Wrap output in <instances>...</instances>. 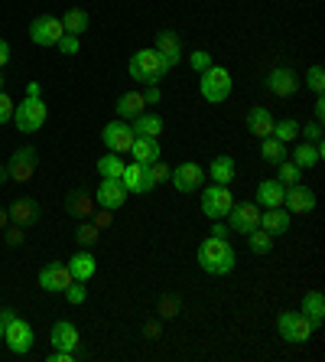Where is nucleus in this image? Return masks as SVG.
Listing matches in <instances>:
<instances>
[{
	"label": "nucleus",
	"mask_w": 325,
	"mask_h": 362,
	"mask_svg": "<svg viewBox=\"0 0 325 362\" xmlns=\"http://www.w3.org/2000/svg\"><path fill=\"white\" fill-rule=\"evenodd\" d=\"M199 264H202L205 274H211V278H225V274L234 271V264H238V255H234V248H231L228 238L209 235L199 245Z\"/></svg>",
	"instance_id": "obj_1"
},
{
	"label": "nucleus",
	"mask_w": 325,
	"mask_h": 362,
	"mask_svg": "<svg viewBox=\"0 0 325 362\" xmlns=\"http://www.w3.org/2000/svg\"><path fill=\"white\" fill-rule=\"evenodd\" d=\"M127 72L140 85H159L163 76H169V66L163 62V56L157 49H137L127 62Z\"/></svg>",
	"instance_id": "obj_2"
},
{
	"label": "nucleus",
	"mask_w": 325,
	"mask_h": 362,
	"mask_svg": "<svg viewBox=\"0 0 325 362\" xmlns=\"http://www.w3.org/2000/svg\"><path fill=\"white\" fill-rule=\"evenodd\" d=\"M46 118H49V108H46L42 95H26L17 108H13V124H17V131H23V134H36V131L46 124Z\"/></svg>",
	"instance_id": "obj_3"
},
{
	"label": "nucleus",
	"mask_w": 325,
	"mask_h": 362,
	"mask_svg": "<svg viewBox=\"0 0 325 362\" xmlns=\"http://www.w3.org/2000/svg\"><path fill=\"white\" fill-rule=\"evenodd\" d=\"M199 92H202V98L209 101V105H221V101H228V95L234 92L231 72L221 69V66L205 69V72L199 76Z\"/></svg>",
	"instance_id": "obj_4"
},
{
	"label": "nucleus",
	"mask_w": 325,
	"mask_h": 362,
	"mask_svg": "<svg viewBox=\"0 0 325 362\" xmlns=\"http://www.w3.org/2000/svg\"><path fill=\"white\" fill-rule=\"evenodd\" d=\"M231 206H234V196H231V189H228V186L209 183L205 189H202V212H205L211 222L228 219Z\"/></svg>",
	"instance_id": "obj_5"
},
{
	"label": "nucleus",
	"mask_w": 325,
	"mask_h": 362,
	"mask_svg": "<svg viewBox=\"0 0 325 362\" xmlns=\"http://www.w3.org/2000/svg\"><path fill=\"white\" fill-rule=\"evenodd\" d=\"M276 329H280V337L286 339V343L293 346H300L306 343V339H312V333H316V327L302 317V313L296 310H283L280 317H276Z\"/></svg>",
	"instance_id": "obj_6"
},
{
	"label": "nucleus",
	"mask_w": 325,
	"mask_h": 362,
	"mask_svg": "<svg viewBox=\"0 0 325 362\" xmlns=\"http://www.w3.org/2000/svg\"><path fill=\"white\" fill-rule=\"evenodd\" d=\"M4 343H7V349L13 356H26L30 349H33V343H36V333H33V327H30L23 317H13V320L4 327Z\"/></svg>",
	"instance_id": "obj_7"
},
{
	"label": "nucleus",
	"mask_w": 325,
	"mask_h": 362,
	"mask_svg": "<svg viewBox=\"0 0 325 362\" xmlns=\"http://www.w3.org/2000/svg\"><path fill=\"white\" fill-rule=\"evenodd\" d=\"M62 33H66L62 17H52V13H42V17H36L33 23H30V40H33L36 46H42V49L56 46V42L62 40Z\"/></svg>",
	"instance_id": "obj_8"
},
{
	"label": "nucleus",
	"mask_w": 325,
	"mask_h": 362,
	"mask_svg": "<svg viewBox=\"0 0 325 362\" xmlns=\"http://www.w3.org/2000/svg\"><path fill=\"white\" fill-rule=\"evenodd\" d=\"M36 167H39V151L36 147H17V153L7 163V173L13 183H30L36 177Z\"/></svg>",
	"instance_id": "obj_9"
},
{
	"label": "nucleus",
	"mask_w": 325,
	"mask_h": 362,
	"mask_svg": "<svg viewBox=\"0 0 325 362\" xmlns=\"http://www.w3.org/2000/svg\"><path fill=\"white\" fill-rule=\"evenodd\" d=\"M134 127L127 124V121H111V124L101 127V141H104V147H108L111 153H127L130 151V144H134Z\"/></svg>",
	"instance_id": "obj_10"
},
{
	"label": "nucleus",
	"mask_w": 325,
	"mask_h": 362,
	"mask_svg": "<svg viewBox=\"0 0 325 362\" xmlns=\"http://www.w3.org/2000/svg\"><path fill=\"white\" fill-rule=\"evenodd\" d=\"M169 180H173L176 193L189 196V193H195V189H202V180H205V173H202V167L195 160H185V163H179L176 170H169Z\"/></svg>",
	"instance_id": "obj_11"
},
{
	"label": "nucleus",
	"mask_w": 325,
	"mask_h": 362,
	"mask_svg": "<svg viewBox=\"0 0 325 362\" xmlns=\"http://www.w3.org/2000/svg\"><path fill=\"white\" fill-rule=\"evenodd\" d=\"M283 209L286 212H300V216H309V212L316 209V193H312L302 180H300V183H293V186H286Z\"/></svg>",
	"instance_id": "obj_12"
},
{
	"label": "nucleus",
	"mask_w": 325,
	"mask_h": 362,
	"mask_svg": "<svg viewBox=\"0 0 325 362\" xmlns=\"http://www.w3.org/2000/svg\"><path fill=\"white\" fill-rule=\"evenodd\" d=\"M257 226H260V206H254V202H234L231 212H228V228L247 235L250 228H257Z\"/></svg>",
	"instance_id": "obj_13"
},
{
	"label": "nucleus",
	"mask_w": 325,
	"mask_h": 362,
	"mask_svg": "<svg viewBox=\"0 0 325 362\" xmlns=\"http://www.w3.org/2000/svg\"><path fill=\"white\" fill-rule=\"evenodd\" d=\"M68 284H72V271H68V264L49 262L39 271V287L46 291V294H62Z\"/></svg>",
	"instance_id": "obj_14"
},
{
	"label": "nucleus",
	"mask_w": 325,
	"mask_h": 362,
	"mask_svg": "<svg viewBox=\"0 0 325 362\" xmlns=\"http://www.w3.org/2000/svg\"><path fill=\"white\" fill-rule=\"evenodd\" d=\"M300 76L293 72L290 66H276L270 69V76H267V88L274 95H280V98H293V95L300 92Z\"/></svg>",
	"instance_id": "obj_15"
},
{
	"label": "nucleus",
	"mask_w": 325,
	"mask_h": 362,
	"mask_svg": "<svg viewBox=\"0 0 325 362\" xmlns=\"http://www.w3.org/2000/svg\"><path fill=\"white\" fill-rule=\"evenodd\" d=\"M153 49L163 56V62L169 66V72L183 62V40H179V33H173V30H159V33H157V46H153Z\"/></svg>",
	"instance_id": "obj_16"
},
{
	"label": "nucleus",
	"mask_w": 325,
	"mask_h": 362,
	"mask_svg": "<svg viewBox=\"0 0 325 362\" xmlns=\"http://www.w3.org/2000/svg\"><path fill=\"white\" fill-rule=\"evenodd\" d=\"M127 196H130V193L124 189V183H121V180H101V183H98V206H101V209H121Z\"/></svg>",
	"instance_id": "obj_17"
},
{
	"label": "nucleus",
	"mask_w": 325,
	"mask_h": 362,
	"mask_svg": "<svg viewBox=\"0 0 325 362\" xmlns=\"http://www.w3.org/2000/svg\"><path fill=\"white\" fill-rule=\"evenodd\" d=\"M7 212H10V222H13V226H23V228H26V226H36V222L42 219L39 202L30 199V196H26V199H17Z\"/></svg>",
	"instance_id": "obj_18"
},
{
	"label": "nucleus",
	"mask_w": 325,
	"mask_h": 362,
	"mask_svg": "<svg viewBox=\"0 0 325 362\" xmlns=\"http://www.w3.org/2000/svg\"><path fill=\"white\" fill-rule=\"evenodd\" d=\"M66 212L72 216V219H78V222L92 219V212H94V196L88 193V189H72V193L66 196Z\"/></svg>",
	"instance_id": "obj_19"
},
{
	"label": "nucleus",
	"mask_w": 325,
	"mask_h": 362,
	"mask_svg": "<svg viewBox=\"0 0 325 362\" xmlns=\"http://www.w3.org/2000/svg\"><path fill=\"white\" fill-rule=\"evenodd\" d=\"M49 343L56 349H66V353H75L78 349V327L72 320H59L49 333Z\"/></svg>",
	"instance_id": "obj_20"
},
{
	"label": "nucleus",
	"mask_w": 325,
	"mask_h": 362,
	"mask_svg": "<svg viewBox=\"0 0 325 362\" xmlns=\"http://www.w3.org/2000/svg\"><path fill=\"white\" fill-rule=\"evenodd\" d=\"M283 193H286V186L280 180H264V183H257L254 199H257L260 209H276V206H283Z\"/></svg>",
	"instance_id": "obj_21"
},
{
	"label": "nucleus",
	"mask_w": 325,
	"mask_h": 362,
	"mask_svg": "<svg viewBox=\"0 0 325 362\" xmlns=\"http://www.w3.org/2000/svg\"><path fill=\"white\" fill-rule=\"evenodd\" d=\"M68 271H72V281H82V284H88V281L94 278V271H98V258L92 255V248H82L78 255H72V264H68Z\"/></svg>",
	"instance_id": "obj_22"
},
{
	"label": "nucleus",
	"mask_w": 325,
	"mask_h": 362,
	"mask_svg": "<svg viewBox=\"0 0 325 362\" xmlns=\"http://www.w3.org/2000/svg\"><path fill=\"white\" fill-rule=\"evenodd\" d=\"M121 183H124L127 193L134 196H143L150 193V186H147V170H143V163H124V173H121Z\"/></svg>",
	"instance_id": "obj_23"
},
{
	"label": "nucleus",
	"mask_w": 325,
	"mask_h": 362,
	"mask_svg": "<svg viewBox=\"0 0 325 362\" xmlns=\"http://www.w3.org/2000/svg\"><path fill=\"white\" fill-rule=\"evenodd\" d=\"M130 157H134L137 163H153V160H159L163 157V151H159V137H134V144H130Z\"/></svg>",
	"instance_id": "obj_24"
},
{
	"label": "nucleus",
	"mask_w": 325,
	"mask_h": 362,
	"mask_svg": "<svg viewBox=\"0 0 325 362\" xmlns=\"http://www.w3.org/2000/svg\"><path fill=\"white\" fill-rule=\"evenodd\" d=\"M260 228H267L270 235H286L290 232V212L283 206H276V209H260Z\"/></svg>",
	"instance_id": "obj_25"
},
{
	"label": "nucleus",
	"mask_w": 325,
	"mask_h": 362,
	"mask_svg": "<svg viewBox=\"0 0 325 362\" xmlns=\"http://www.w3.org/2000/svg\"><path fill=\"white\" fill-rule=\"evenodd\" d=\"M302 317H306L312 327H322L325 323V294L322 291H306V297H302Z\"/></svg>",
	"instance_id": "obj_26"
},
{
	"label": "nucleus",
	"mask_w": 325,
	"mask_h": 362,
	"mask_svg": "<svg viewBox=\"0 0 325 362\" xmlns=\"http://www.w3.org/2000/svg\"><path fill=\"white\" fill-rule=\"evenodd\" d=\"M114 111H117V118H121V121H134L137 115H143V111H147L143 92H124L121 98H117Z\"/></svg>",
	"instance_id": "obj_27"
},
{
	"label": "nucleus",
	"mask_w": 325,
	"mask_h": 362,
	"mask_svg": "<svg viewBox=\"0 0 325 362\" xmlns=\"http://www.w3.org/2000/svg\"><path fill=\"white\" fill-rule=\"evenodd\" d=\"M247 131L257 141H264V137L274 134V115H270L267 108H250L247 111Z\"/></svg>",
	"instance_id": "obj_28"
},
{
	"label": "nucleus",
	"mask_w": 325,
	"mask_h": 362,
	"mask_svg": "<svg viewBox=\"0 0 325 362\" xmlns=\"http://www.w3.org/2000/svg\"><path fill=\"white\" fill-rule=\"evenodd\" d=\"M293 163L302 167V170L319 167V163H322V144H309V141L296 144V151H293Z\"/></svg>",
	"instance_id": "obj_29"
},
{
	"label": "nucleus",
	"mask_w": 325,
	"mask_h": 362,
	"mask_svg": "<svg viewBox=\"0 0 325 362\" xmlns=\"http://www.w3.org/2000/svg\"><path fill=\"white\" fill-rule=\"evenodd\" d=\"M134 134L137 137H159L163 134V118H159L157 111H143V115H137L134 118Z\"/></svg>",
	"instance_id": "obj_30"
},
{
	"label": "nucleus",
	"mask_w": 325,
	"mask_h": 362,
	"mask_svg": "<svg viewBox=\"0 0 325 362\" xmlns=\"http://www.w3.org/2000/svg\"><path fill=\"white\" fill-rule=\"evenodd\" d=\"M234 173H238V163H234V157H215L211 160V167H209V177L215 180V183H221V186H228L234 180Z\"/></svg>",
	"instance_id": "obj_31"
},
{
	"label": "nucleus",
	"mask_w": 325,
	"mask_h": 362,
	"mask_svg": "<svg viewBox=\"0 0 325 362\" xmlns=\"http://www.w3.org/2000/svg\"><path fill=\"white\" fill-rule=\"evenodd\" d=\"M260 157H264V163L276 167L280 160L290 157V151H286V144H280L276 137H264V141H260Z\"/></svg>",
	"instance_id": "obj_32"
},
{
	"label": "nucleus",
	"mask_w": 325,
	"mask_h": 362,
	"mask_svg": "<svg viewBox=\"0 0 325 362\" xmlns=\"http://www.w3.org/2000/svg\"><path fill=\"white\" fill-rule=\"evenodd\" d=\"M247 248L250 255H270L274 252V235H270L267 228H250L247 232Z\"/></svg>",
	"instance_id": "obj_33"
},
{
	"label": "nucleus",
	"mask_w": 325,
	"mask_h": 362,
	"mask_svg": "<svg viewBox=\"0 0 325 362\" xmlns=\"http://www.w3.org/2000/svg\"><path fill=\"white\" fill-rule=\"evenodd\" d=\"M98 173H101V180H121V173H124V157H121V153L98 157Z\"/></svg>",
	"instance_id": "obj_34"
},
{
	"label": "nucleus",
	"mask_w": 325,
	"mask_h": 362,
	"mask_svg": "<svg viewBox=\"0 0 325 362\" xmlns=\"http://www.w3.org/2000/svg\"><path fill=\"white\" fill-rule=\"evenodd\" d=\"M88 23H92V20H88V13H85V10H78V7H72L66 17H62L66 33H72V36H82L85 30H88Z\"/></svg>",
	"instance_id": "obj_35"
},
{
	"label": "nucleus",
	"mask_w": 325,
	"mask_h": 362,
	"mask_svg": "<svg viewBox=\"0 0 325 362\" xmlns=\"http://www.w3.org/2000/svg\"><path fill=\"white\" fill-rule=\"evenodd\" d=\"M280 144H293L296 137H300V121L296 118H283V121H274V134Z\"/></svg>",
	"instance_id": "obj_36"
},
{
	"label": "nucleus",
	"mask_w": 325,
	"mask_h": 362,
	"mask_svg": "<svg viewBox=\"0 0 325 362\" xmlns=\"http://www.w3.org/2000/svg\"><path fill=\"white\" fill-rule=\"evenodd\" d=\"M179 307H183V300H179V294H163L157 300V317L159 320H173V317H179Z\"/></svg>",
	"instance_id": "obj_37"
},
{
	"label": "nucleus",
	"mask_w": 325,
	"mask_h": 362,
	"mask_svg": "<svg viewBox=\"0 0 325 362\" xmlns=\"http://www.w3.org/2000/svg\"><path fill=\"white\" fill-rule=\"evenodd\" d=\"M276 180H280V183H283V186L300 183V180H302V167H296V163H293L290 157H286V160H280V163H276Z\"/></svg>",
	"instance_id": "obj_38"
},
{
	"label": "nucleus",
	"mask_w": 325,
	"mask_h": 362,
	"mask_svg": "<svg viewBox=\"0 0 325 362\" xmlns=\"http://www.w3.org/2000/svg\"><path fill=\"white\" fill-rule=\"evenodd\" d=\"M147 186H150V189H157L159 183H166L169 180V167L166 163H163V157H159V160H153V163H147Z\"/></svg>",
	"instance_id": "obj_39"
},
{
	"label": "nucleus",
	"mask_w": 325,
	"mask_h": 362,
	"mask_svg": "<svg viewBox=\"0 0 325 362\" xmlns=\"http://www.w3.org/2000/svg\"><path fill=\"white\" fill-rule=\"evenodd\" d=\"M75 238H78V245H82V248H94V245H98V238H101V228L94 226L92 219H85L82 226H78Z\"/></svg>",
	"instance_id": "obj_40"
},
{
	"label": "nucleus",
	"mask_w": 325,
	"mask_h": 362,
	"mask_svg": "<svg viewBox=\"0 0 325 362\" xmlns=\"http://www.w3.org/2000/svg\"><path fill=\"white\" fill-rule=\"evenodd\" d=\"M306 85H309V88H312L316 95H322V92H325V69L319 66V62H316V66H309V72H306Z\"/></svg>",
	"instance_id": "obj_41"
},
{
	"label": "nucleus",
	"mask_w": 325,
	"mask_h": 362,
	"mask_svg": "<svg viewBox=\"0 0 325 362\" xmlns=\"http://www.w3.org/2000/svg\"><path fill=\"white\" fill-rule=\"evenodd\" d=\"M189 66H192V72H195V76H202V72H205V69H211L215 62H211V52L209 49H199V52H192V56H189Z\"/></svg>",
	"instance_id": "obj_42"
},
{
	"label": "nucleus",
	"mask_w": 325,
	"mask_h": 362,
	"mask_svg": "<svg viewBox=\"0 0 325 362\" xmlns=\"http://www.w3.org/2000/svg\"><path fill=\"white\" fill-rule=\"evenodd\" d=\"M62 294L68 297V303H85V300H88V291L82 287V281H72V284H68Z\"/></svg>",
	"instance_id": "obj_43"
},
{
	"label": "nucleus",
	"mask_w": 325,
	"mask_h": 362,
	"mask_svg": "<svg viewBox=\"0 0 325 362\" xmlns=\"http://www.w3.org/2000/svg\"><path fill=\"white\" fill-rule=\"evenodd\" d=\"M13 108H17V101L10 98L7 92H0V124H7V121H13Z\"/></svg>",
	"instance_id": "obj_44"
},
{
	"label": "nucleus",
	"mask_w": 325,
	"mask_h": 362,
	"mask_svg": "<svg viewBox=\"0 0 325 362\" xmlns=\"http://www.w3.org/2000/svg\"><path fill=\"white\" fill-rule=\"evenodd\" d=\"M56 49L62 52V56H75V52H78V36H72V33H62V40L56 42Z\"/></svg>",
	"instance_id": "obj_45"
},
{
	"label": "nucleus",
	"mask_w": 325,
	"mask_h": 362,
	"mask_svg": "<svg viewBox=\"0 0 325 362\" xmlns=\"http://www.w3.org/2000/svg\"><path fill=\"white\" fill-rule=\"evenodd\" d=\"M92 222L104 232V228H111V222H114V209H94L92 212Z\"/></svg>",
	"instance_id": "obj_46"
},
{
	"label": "nucleus",
	"mask_w": 325,
	"mask_h": 362,
	"mask_svg": "<svg viewBox=\"0 0 325 362\" xmlns=\"http://www.w3.org/2000/svg\"><path fill=\"white\" fill-rule=\"evenodd\" d=\"M300 134H306L309 144H322V124H319V121H312V124H306V127L300 124Z\"/></svg>",
	"instance_id": "obj_47"
},
{
	"label": "nucleus",
	"mask_w": 325,
	"mask_h": 362,
	"mask_svg": "<svg viewBox=\"0 0 325 362\" xmlns=\"http://www.w3.org/2000/svg\"><path fill=\"white\" fill-rule=\"evenodd\" d=\"M4 235H7V245L10 248H17V245H23V226H7L4 228Z\"/></svg>",
	"instance_id": "obj_48"
},
{
	"label": "nucleus",
	"mask_w": 325,
	"mask_h": 362,
	"mask_svg": "<svg viewBox=\"0 0 325 362\" xmlns=\"http://www.w3.org/2000/svg\"><path fill=\"white\" fill-rule=\"evenodd\" d=\"M159 333H163V323H159V320H150L147 327H143V337H147V339H157Z\"/></svg>",
	"instance_id": "obj_49"
},
{
	"label": "nucleus",
	"mask_w": 325,
	"mask_h": 362,
	"mask_svg": "<svg viewBox=\"0 0 325 362\" xmlns=\"http://www.w3.org/2000/svg\"><path fill=\"white\" fill-rule=\"evenodd\" d=\"M7 62H10V42L0 36V69L7 66Z\"/></svg>",
	"instance_id": "obj_50"
},
{
	"label": "nucleus",
	"mask_w": 325,
	"mask_h": 362,
	"mask_svg": "<svg viewBox=\"0 0 325 362\" xmlns=\"http://www.w3.org/2000/svg\"><path fill=\"white\" fill-rule=\"evenodd\" d=\"M143 101H147V105H157L159 101V85H150V88L143 92Z\"/></svg>",
	"instance_id": "obj_51"
},
{
	"label": "nucleus",
	"mask_w": 325,
	"mask_h": 362,
	"mask_svg": "<svg viewBox=\"0 0 325 362\" xmlns=\"http://www.w3.org/2000/svg\"><path fill=\"white\" fill-rule=\"evenodd\" d=\"M312 111H316V121L322 124V118H325V95H319L316 98V105H312Z\"/></svg>",
	"instance_id": "obj_52"
},
{
	"label": "nucleus",
	"mask_w": 325,
	"mask_h": 362,
	"mask_svg": "<svg viewBox=\"0 0 325 362\" xmlns=\"http://www.w3.org/2000/svg\"><path fill=\"white\" fill-rule=\"evenodd\" d=\"M211 235H215V238H228V226H225V219H218L215 226H211Z\"/></svg>",
	"instance_id": "obj_53"
},
{
	"label": "nucleus",
	"mask_w": 325,
	"mask_h": 362,
	"mask_svg": "<svg viewBox=\"0 0 325 362\" xmlns=\"http://www.w3.org/2000/svg\"><path fill=\"white\" fill-rule=\"evenodd\" d=\"M7 226H10V212L4 209V206H0V232H4Z\"/></svg>",
	"instance_id": "obj_54"
},
{
	"label": "nucleus",
	"mask_w": 325,
	"mask_h": 362,
	"mask_svg": "<svg viewBox=\"0 0 325 362\" xmlns=\"http://www.w3.org/2000/svg\"><path fill=\"white\" fill-rule=\"evenodd\" d=\"M39 92H42L39 82H30V85H26V95H39Z\"/></svg>",
	"instance_id": "obj_55"
},
{
	"label": "nucleus",
	"mask_w": 325,
	"mask_h": 362,
	"mask_svg": "<svg viewBox=\"0 0 325 362\" xmlns=\"http://www.w3.org/2000/svg\"><path fill=\"white\" fill-rule=\"evenodd\" d=\"M7 180H10V173H7V163H0V186L7 183Z\"/></svg>",
	"instance_id": "obj_56"
},
{
	"label": "nucleus",
	"mask_w": 325,
	"mask_h": 362,
	"mask_svg": "<svg viewBox=\"0 0 325 362\" xmlns=\"http://www.w3.org/2000/svg\"><path fill=\"white\" fill-rule=\"evenodd\" d=\"M0 92H4V76H0Z\"/></svg>",
	"instance_id": "obj_57"
},
{
	"label": "nucleus",
	"mask_w": 325,
	"mask_h": 362,
	"mask_svg": "<svg viewBox=\"0 0 325 362\" xmlns=\"http://www.w3.org/2000/svg\"><path fill=\"white\" fill-rule=\"evenodd\" d=\"M0 339H4V323H0Z\"/></svg>",
	"instance_id": "obj_58"
}]
</instances>
